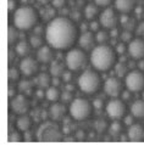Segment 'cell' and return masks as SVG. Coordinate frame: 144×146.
Listing matches in <instances>:
<instances>
[{"instance_id":"1","label":"cell","mask_w":144,"mask_h":146,"mask_svg":"<svg viewBox=\"0 0 144 146\" xmlns=\"http://www.w3.org/2000/svg\"><path fill=\"white\" fill-rule=\"evenodd\" d=\"M45 40L55 50H67L77 40V27L67 17H55L48 22L45 28Z\"/></svg>"},{"instance_id":"2","label":"cell","mask_w":144,"mask_h":146,"mask_svg":"<svg viewBox=\"0 0 144 146\" xmlns=\"http://www.w3.org/2000/svg\"><path fill=\"white\" fill-rule=\"evenodd\" d=\"M116 51L108 44H99L90 51L89 61L95 71L105 72L113 68L116 63Z\"/></svg>"},{"instance_id":"3","label":"cell","mask_w":144,"mask_h":146,"mask_svg":"<svg viewBox=\"0 0 144 146\" xmlns=\"http://www.w3.org/2000/svg\"><path fill=\"white\" fill-rule=\"evenodd\" d=\"M39 13L31 5H23L17 7L13 12V26L20 31H29L38 25Z\"/></svg>"},{"instance_id":"4","label":"cell","mask_w":144,"mask_h":146,"mask_svg":"<svg viewBox=\"0 0 144 146\" xmlns=\"http://www.w3.org/2000/svg\"><path fill=\"white\" fill-rule=\"evenodd\" d=\"M35 138L40 143H59L62 140V130L55 121H45L37 129Z\"/></svg>"},{"instance_id":"5","label":"cell","mask_w":144,"mask_h":146,"mask_svg":"<svg viewBox=\"0 0 144 146\" xmlns=\"http://www.w3.org/2000/svg\"><path fill=\"white\" fill-rule=\"evenodd\" d=\"M100 77L95 71L88 70L81 73V76L78 77V86L82 93L87 95L95 94L100 88Z\"/></svg>"},{"instance_id":"6","label":"cell","mask_w":144,"mask_h":146,"mask_svg":"<svg viewBox=\"0 0 144 146\" xmlns=\"http://www.w3.org/2000/svg\"><path fill=\"white\" fill-rule=\"evenodd\" d=\"M92 110H93V105L87 99L76 98L72 100V102H70L68 112L72 119L86 121L92 115Z\"/></svg>"},{"instance_id":"7","label":"cell","mask_w":144,"mask_h":146,"mask_svg":"<svg viewBox=\"0 0 144 146\" xmlns=\"http://www.w3.org/2000/svg\"><path fill=\"white\" fill-rule=\"evenodd\" d=\"M65 63L70 71H80L87 63V55L83 49H70L66 56H65Z\"/></svg>"},{"instance_id":"8","label":"cell","mask_w":144,"mask_h":146,"mask_svg":"<svg viewBox=\"0 0 144 146\" xmlns=\"http://www.w3.org/2000/svg\"><path fill=\"white\" fill-rule=\"evenodd\" d=\"M125 85L131 93H139L144 90V73L142 71L133 70L125 77Z\"/></svg>"},{"instance_id":"9","label":"cell","mask_w":144,"mask_h":146,"mask_svg":"<svg viewBox=\"0 0 144 146\" xmlns=\"http://www.w3.org/2000/svg\"><path fill=\"white\" fill-rule=\"evenodd\" d=\"M105 111H106V115L113 121H120L121 118L126 116V105H125L123 100L113 98L106 104Z\"/></svg>"},{"instance_id":"10","label":"cell","mask_w":144,"mask_h":146,"mask_svg":"<svg viewBox=\"0 0 144 146\" xmlns=\"http://www.w3.org/2000/svg\"><path fill=\"white\" fill-rule=\"evenodd\" d=\"M29 107H31V102H29V100L27 99V95L21 93L18 95H15L13 98H11L10 108L15 115H18V116L26 115V113L29 111Z\"/></svg>"},{"instance_id":"11","label":"cell","mask_w":144,"mask_h":146,"mask_svg":"<svg viewBox=\"0 0 144 146\" xmlns=\"http://www.w3.org/2000/svg\"><path fill=\"white\" fill-rule=\"evenodd\" d=\"M119 22V17L116 15V11L111 7H105L99 15V23L105 29H114L116 28Z\"/></svg>"},{"instance_id":"12","label":"cell","mask_w":144,"mask_h":146,"mask_svg":"<svg viewBox=\"0 0 144 146\" xmlns=\"http://www.w3.org/2000/svg\"><path fill=\"white\" fill-rule=\"evenodd\" d=\"M104 91L110 98H119L122 94V82L120 77H109L104 82Z\"/></svg>"},{"instance_id":"13","label":"cell","mask_w":144,"mask_h":146,"mask_svg":"<svg viewBox=\"0 0 144 146\" xmlns=\"http://www.w3.org/2000/svg\"><path fill=\"white\" fill-rule=\"evenodd\" d=\"M38 60H35L33 57L26 56L23 57L20 62V71L25 77H33L35 76V73H38L39 65Z\"/></svg>"},{"instance_id":"14","label":"cell","mask_w":144,"mask_h":146,"mask_svg":"<svg viewBox=\"0 0 144 146\" xmlns=\"http://www.w3.org/2000/svg\"><path fill=\"white\" fill-rule=\"evenodd\" d=\"M127 51L133 60H142L144 57V39L136 38L128 43Z\"/></svg>"},{"instance_id":"15","label":"cell","mask_w":144,"mask_h":146,"mask_svg":"<svg viewBox=\"0 0 144 146\" xmlns=\"http://www.w3.org/2000/svg\"><path fill=\"white\" fill-rule=\"evenodd\" d=\"M67 112V108L65 106V104H60V102H54L49 108V116L53 121L59 122L65 118Z\"/></svg>"},{"instance_id":"16","label":"cell","mask_w":144,"mask_h":146,"mask_svg":"<svg viewBox=\"0 0 144 146\" xmlns=\"http://www.w3.org/2000/svg\"><path fill=\"white\" fill-rule=\"evenodd\" d=\"M127 139L129 141L139 143L144 140V128L141 124H131L127 130Z\"/></svg>"},{"instance_id":"17","label":"cell","mask_w":144,"mask_h":146,"mask_svg":"<svg viewBox=\"0 0 144 146\" xmlns=\"http://www.w3.org/2000/svg\"><path fill=\"white\" fill-rule=\"evenodd\" d=\"M96 42L94 35H93L92 32H83V33L80 35L78 38V44H80V48L83 49L84 51H88V50L94 49V43Z\"/></svg>"},{"instance_id":"18","label":"cell","mask_w":144,"mask_h":146,"mask_svg":"<svg viewBox=\"0 0 144 146\" xmlns=\"http://www.w3.org/2000/svg\"><path fill=\"white\" fill-rule=\"evenodd\" d=\"M37 60L40 63H50L54 60V51L50 45H43L37 51Z\"/></svg>"},{"instance_id":"19","label":"cell","mask_w":144,"mask_h":146,"mask_svg":"<svg viewBox=\"0 0 144 146\" xmlns=\"http://www.w3.org/2000/svg\"><path fill=\"white\" fill-rule=\"evenodd\" d=\"M115 9L121 13H129L136 9V0H115Z\"/></svg>"},{"instance_id":"20","label":"cell","mask_w":144,"mask_h":146,"mask_svg":"<svg viewBox=\"0 0 144 146\" xmlns=\"http://www.w3.org/2000/svg\"><path fill=\"white\" fill-rule=\"evenodd\" d=\"M52 80H53V78L50 77V74H48V73H45V72H40L34 77L33 82H34V84L38 86V88L45 89V88H49L50 86Z\"/></svg>"},{"instance_id":"21","label":"cell","mask_w":144,"mask_h":146,"mask_svg":"<svg viewBox=\"0 0 144 146\" xmlns=\"http://www.w3.org/2000/svg\"><path fill=\"white\" fill-rule=\"evenodd\" d=\"M129 111H131V115L134 118H144V100H136L129 107Z\"/></svg>"},{"instance_id":"22","label":"cell","mask_w":144,"mask_h":146,"mask_svg":"<svg viewBox=\"0 0 144 146\" xmlns=\"http://www.w3.org/2000/svg\"><path fill=\"white\" fill-rule=\"evenodd\" d=\"M31 50H32V45H31V43L26 42V40H20V42L16 43V45H15V51L18 56H21V57L29 56Z\"/></svg>"},{"instance_id":"23","label":"cell","mask_w":144,"mask_h":146,"mask_svg":"<svg viewBox=\"0 0 144 146\" xmlns=\"http://www.w3.org/2000/svg\"><path fill=\"white\" fill-rule=\"evenodd\" d=\"M65 62H61L59 60H53L50 62V73H52L53 77H62L64 72H65Z\"/></svg>"},{"instance_id":"24","label":"cell","mask_w":144,"mask_h":146,"mask_svg":"<svg viewBox=\"0 0 144 146\" xmlns=\"http://www.w3.org/2000/svg\"><path fill=\"white\" fill-rule=\"evenodd\" d=\"M98 15H99V6L96 5L95 3L87 4L86 7H84V10H83V16H84L87 20L93 21Z\"/></svg>"},{"instance_id":"25","label":"cell","mask_w":144,"mask_h":146,"mask_svg":"<svg viewBox=\"0 0 144 146\" xmlns=\"http://www.w3.org/2000/svg\"><path fill=\"white\" fill-rule=\"evenodd\" d=\"M16 125H17V129H18V130L25 131V133H26V131H28L29 128H31V125H32V119H31V117L26 116V115H21L20 117L17 118Z\"/></svg>"},{"instance_id":"26","label":"cell","mask_w":144,"mask_h":146,"mask_svg":"<svg viewBox=\"0 0 144 146\" xmlns=\"http://www.w3.org/2000/svg\"><path fill=\"white\" fill-rule=\"evenodd\" d=\"M45 98L48 101H52V102H56L58 100L61 99V93L60 90L58 89V86H49L46 88V91H45Z\"/></svg>"},{"instance_id":"27","label":"cell","mask_w":144,"mask_h":146,"mask_svg":"<svg viewBox=\"0 0 144 146\" xmlns=\"http://www.w3.org/2000/svg\"><path fill=\"white\" fill-rule=\"evenodd\" d=\"M109 134L111 136H114V138H116V136H120L122 134V130H123V125L121 122L119 121H114L111 124L109 125Z\"/></svg>"},{"instance_id":"28","label":"cell","mask_w":144,"mask_h":146,"mask_svg":"<svg viewBox=\"0 0 144 146\" xmlns=\"http://www.w3.org/2000/svg\"><path fill=\"white\" fill-rule=\"evenodd\" d=\"M120 21H121L123 29H126V31L132 32L134 29V27H136V21H134L132 17H128L127 13H122V17L120 18Z\"/></svg>"},{"instance_id":"29","label":"cell","mask_w":144,"mask_h":146,"mask_svg":"<svg viewBox=\"0 0 144 146\" xmlns=\"http://www.w3.org/2000/svg\"><path fill=\"white\" fill-rule=\"evenodd\" d=\"M18 90H20V93L22 94H25V95H31L32 94V91H33V83L29 80H26V79H23L21 80L20 83H18Z\"/></svg>"},{"instance_id":"30","label":"cell","mask_w":144,"mask_h":146,"mask_svg":"<svg viewBox=\"0 0 144 146\" xmlns=\"http://www.w3.org/2000/svg\"><path fill=\"white\" fill-rule=\"evenodd\" d=\"M18 39V31L15 26H10L7 29V42H9V45H13Z\"/></svg>"},{"instance_id":"31","label":"cell","mask_w":144,"mask_h":146,"mask_svg":"<svg viewBox=\"0 0 144 146\" xmlns=\"http://www.w3.org/2000/svg\"><path fill=\"white\" fill-rule=\"evenodd\" d=\"M114 70H115V73H116V76L117 77H126V74L128 73V67L126 63H123V62H117V63H115V66H114Z\"/></svg>"},{"instance_id":"32","label":"cell","mask_w":144,"mask_h":146,"mask_svg":"<svg viewBox=\"0 0 144 146\" xmlns=\"http://www.w3.org/2000/svg\"><path fill=\"white\" fill-rule=\"evenodd\" d=\"M42 17H43V20L52 21L53 18H55V7H54L53 5H52V6L45 5L44 10L42 11Z\"/></svg>"},{"instance_id":"33","label":"cell","mask_w":144,"mask_h":146,"mask_svg":"<svg viewBox=\"0 0 144 146\" xmlns=\"http://www.w3.org/2000/svg\"><path fill=\"white\" fill-rule=\"evenodd\" d=\"M29 43L32 45V48H34V49H39L43 46V43H44V40H43V36H42L40 34H33L29 38Z\"/></svg>"},{"instance_id":"34","label":"cell","mask_w":144,"mask_h":146,"mask_svg":"<svg viewBox=\"0 0 144 146\" xmlns=\"http://www.w3.org/2000/svg\"><path fill=\"white\" fill-rule=\"evenodd\" d=\"M109 39H110V35L108 32H105V31H98L96 32V34H95V40H96V43H99V44H106L109 42Z\"/></svg>"},{"instance_id":"35","label":"cell","mask_w":144,"mask_h":146,"mask_svg":"<svg viewBox=\"0 0 144 146\" xmlns=\"http://www.w3.org/2000/svg\"><path fill=\"white\" fill-rule=\"evenodd\" d=\"M9 143H20L21 141V135L20 133H18L17 130L12 129V128H10V131H9Z\"/></svg>"},{"instance_id":"36","label":"cell","mask_w":144,"mask_h":146,"mask_svg":"<svg viewBox=\"0 0 144 146\" xmlns=\"http://www.w3.org/2000/svg\"><path fill=\"white\" fill-rule=\"evenodd\" d=\"M20 72H21V71H18V70H16V68L11 67L10 70H9V74H7L9 80H10L11 83H12V82L18 80V78H20Z\"/></svg>"},{"instance_id":"37","label":"cell","mask_w":144,"mask_h":146,"mask_svg":"<svg viewBox=\"0 0 144 146\" xmlns=\"http://www.w3.org/2000/svg\"><path fill=\"white\" fill-rule=\"evenodd\" d=\"M61 100H62V102H65V104L66 102H72V100H73L72 91L65 89L64 93H61Z\"/></svg>"},{"instance_id":"38","label":"cell","mask_w":144,"mask_h":146,"mask_svg":"<svg viewBox=\"0 0 144 146\" xmlns=\"http://www.w3.org/2000/svg\"><path fill=\"white\" fill-rule=\"evenodd\" d=\"M121 40L123 43H129L132 40V33L131 31H126L125 29L122 33H121Z\"/></svg>"},{"instance_id":"39","label":"cell","mask_w":144,"mask_h":146,"mask_svg":"<svg viewBox=\"0 0 144 146\" xmlns=\"http://www.w3.org/2000/svg\"><path fill=\"white\" fill-rule=\"evenodd\" d=\"M99 7H109V5H111V3L114 0H93Z\"/></svg>"},{"instance_id":"40","label":"cell","mask_w":144,"mask_h":146,"mask_svg":"<svg viewBox=\"0 0 144 146\" xmlns=\"http://www.w3.org/2000/svg\"><path fill=\"white\" fill-rule=\"evenodd\" d=\"M115 51H116L117 55L125 54V51H126V46H125V44L123 43H117L116 44V46H115Z\"/></svg>"},{"instance_id":"41","label":"cell","mask_w":144,"mask_h":146,"mask_svg":"<svg viewBox=\"0 0 144 146\" xmlns=\"http://www.w3.org/2000/svg\"><path fill=\"white\" fill-rule=\"evenodd\" d=\"M95 129L99 131V133H101V131H104V129L106 128V123H105V121H96V123H95Z\"/></svg>"},{"instance_id":"42","label":"cell","mask_w":144,"mask_h":146,"mask_svg":"<svg viewBox=\"0 0 144 146\" xmlns=\"http://www.w3.org/2000/svg\"><path fill=\"white\" fill-rule=\"evenodd\" d=\"M65 4H66V0H52V5L55 9H61L65 6Z\"/></svg>"},{"instance_id":"43","label":"cell","mask_w":144,"mask_h":146,"mask_svg":"<svg viewBox=\"0 0 144 146\" xmlns=\"http://www.w3.org/2000/svg\"><path fill=\"white\" fill-rule=\"evenodd\" d=\"M62 80L65 82V83H71V80H72V73H71V71H65L64 72Z\"/></svg>"},{"instance_id":"44","label":"cell","mask_w":144,"mask_h":146,"mask_svg":"<svg viewBox=\"0 0 144 146\" xmlns=\"http://www.w3.org/2000/svg\"><path fill=\"white\" fill-rule=\"evenodd\" d=\"M93 106H94V108H96V110H100L101 107L104 106L103 100H100V99H95L94 101H93Z\"/></svg>"},{"instance_id":"45","label":"cell","mask_w":144,"mask_h":146,"mask_svg":"<svg viewBox=\"0 0 144 146\" xmlns=\"http://www.w3.org/2000/svg\"><path fill=\"white\" fill-rule=\"evenodd\" d=\"M136 32H137V34L138 35H143L144 34V22H142V23H139V25H137V29H136Z\"/></svg>"},{"instance_id":"46","label":"cell","mask_w":144,"mask_h":146,"mask_svg":"<svg viewBox=\"0 0 144 146\" xmlns=\"http://www.w3.org/2000/svg\"><path fill=\"white\" fill-rule=\"evenodd\" d=\"M99 25L100 23H98V22H95V21H93V22H90L89 23V28H90V31L93 32V31H95V32H98L99 29Z\"/></svg>"},{"instance_id":"47","label":"cell","mask_w":144,"mask_h":146,"mask_svg":"<svg viewBox=\"0 0 144 146\" xmlns=\"http://www.w3.org/2000/svg\"><path fill=\"white\" fill-rule=\"evenodd\" d=\"M123 122H125V124H127V125H131V124H133V116L131 115V116H125L123 117Z\"/></svg>"},{"instance_id":"48","label":"cell","mask_w":144,"mask_h":146,"mask_svg":"<svg viewBox=\"0 0 144 146\" xmlns=\"http://www.w3.org/2000/svg\"><path fill=\"white\" fill-rule=\"evenodd\" d=\"M16 0H9V11L16 10Z\"/></svg>"},{"instance_id":"49","label":"cell","mask_w":144,"mask_h":146,"mask_svg":"<svg viewBox=\"0 0 144 146\" xmlns=\"http://www.w3.org/2000/svg\"><path fill=\"white\" fill-rule=\"evenodd\" d=\"M129 94H131V91H129L128 89L126 90V91H122V99H123V101H126V100H128L129 99Z\"/></svg>"},{"instance_id":"50","label":"cell","mask_w":144,"mask_h":146,"mask_svg":"<svg viewBox=\"0 0 144 146\" xmlns=\"http://www.w3.org/2000/svg\"><path fill=\"white\" fill-rule=\"evenodd\" d=\"M37 1H38L39 4H42V5H48L49 3H52V0H37Z\"/></svg>"},{"instance_id":"51","label":"cell","mask_w":144,"mask_h":146,"mask_svg":"<svg viewBox=\"0 0 144 146\" xmlns=\"http://www.w3.org/2000/svg\"><path fill=\"white\" fill-rule=\"evenodd\" d=\"M21 3L23 5H31V4L33 3V0H21Z\"/></svg>"},{"instance_id":"52","label":"cell","mask_w":144,"mask_h":146,"mask_svg":"<svg viewBox=\"0 0 144 146\" xmlns=\"http://www.w3.org/2000/svg\"><path fill=\"white\" fill-rule=\"evenodd\" d=\"M13 55H16V51H12V50H10V52H9V60H10V61H12Z\"/></svg>"},{"instance_id":"53","label":"cell","mask_w":144,"mask_h":146,"mask_svg":"<svg viewBox=\"0 0 144 146\" xmlns=\"http://www.w3.org/2000/svg\"><path fill=\"white\" fill-rule=\"evenodd\" d=\"M138 67L141 68V70H144V61H141L138 63Z\"/></svg>"},{"instance_id":"54","label":"cell","mask_w":144,"mask_h":146,"mask_svg":"<svg viewBox=\"0 0 144 146\" xmlns=\"http://www.w3.org/2000/svg\"><path fill=\"white\" fill-rule=\"evenodd\" d=\"M142 96H143V100H144V90H143V93H142Z\"/></svg>"},{"instance_id":"55","label":"cell","mask_w":144,"mask_h":146,"mask_svg":"<svg viewBox=\"0 0 144 146\" xmlns=\"http://www.w3.org/2000/svg\"><path fill=\"white\" fill-rule=\"evenodd\" d=\"M143 39H144V34H143Z\"/></svg>"}]
</instances>
